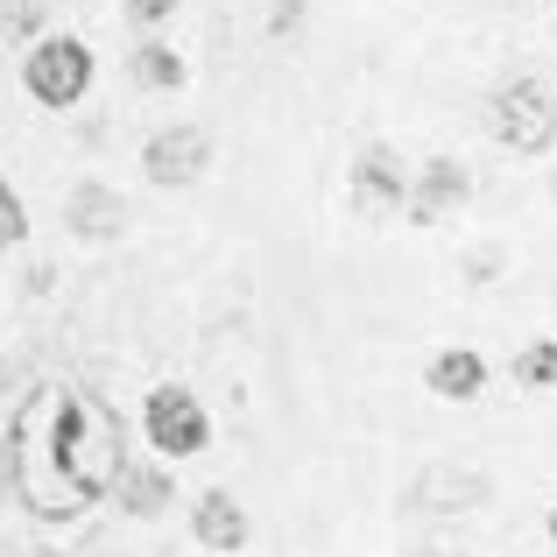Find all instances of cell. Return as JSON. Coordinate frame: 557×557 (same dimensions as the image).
<instances>
[{
  "label": "cell",
  "instance_id": "6da1fadb",
  "mask_svg": "<svg viewBox=\"0 0 557 557\" xmlns=\"http://www.w3.org/2000/svg\"><path fill=\"white\" fill-rule=\"evenodd\" d=\"M121 445H127L121 417L92 388L42 381V388L22 395V409L8 423V480L28 516L71 522L113 494V473L127 466Z\"/></svg>",
  "mask_w": 557,
  "mask_h": 557
},
{
  "label": "cell",
  "instance_id": "7a4b0ae2",
  "mask_svg": "<svg viewBox=\"0 0 557 557\" xmlns=\"http://www.w3.org/2000/svg\"><path fill=\"white\" fill-rule=\"evenodd\" d=\"M487 135L502 141L508 156H544L557 141V92L544 78H508L502 92L487 99Z\"/></svg>",
  "mask_w": 557,
  "mask_h": 557
},
{
  "label": "cell",
  "instance_id": "3957f363",
  "mask_svg": "<svg viewBox=\"0 0 557 557\" xmlns=\"http://www.w3.org/2000/svg\"><path fill=\"white\" fill-rule=\"evenodd\" d=\"M22 85L36 107H78L85 92H92V50H85L78 36H42L36 50L22 57Z\"/></svg>",
  "mask_w": 557,
  "mask_h": 557
},
{
  "label": "cell",
  "instance_id": "277c9868",
  "mask_svg": "<svg viewBox=\"0 0 557 557\" xmlns=\"http://www.w3.org/2000/svg\"><path fill=\"white\" fill-rule=\"evenodd\" d=\"M141 431H149V445L163 451V459H198L205 445H212V417H205V403L177 381H163V388H149V403H141Z\"/></svg>",
  "mask_w": 557,
  "mask_h": 557
},
{
  "label": "cell",
  "instance_id": "5b68a950",
  "mask_svg": "<svg viewBox=\"0 0 557 557\" xmlns=\"http://www.w3.org/2000/svg\"><path fill=\"white\" fill-rule=\"evenodd\" d=\"M346 205H354L360 219H403L409 163L388 149V141H368V149L354 156V170H346Z\"/></svg>",
  "mask_w": 557,
  "mask_h": 557
},
{
  "label": "cell",
  "instance_id": "8992f818",
  "mask_svg": "<svg viewBox=\"0 0 557 557\" xmlns=\"http://www.w3.org/2000/svg\"><path fill=\"white\" fill-rule=\"evenodd\" d=\"M205 163H212V135H205V127H163V135H149V149H141V170L163 190L198 184Z\"/></svg>",
  "mask_w": 557,
  "mask_h": 557
},
{
  "label": "cell",
  "instance_id": "52a82bcc",
  "mask_svg": "<svg viewBox=\"0 0 557 557\" xmlns=\"http://www.w3.org/2000/svg\"><path fill=\"white\" fill-rule=\"evenodd\" d=\"M473 198V177H466V163H451V156H423L417 170H409V226H437V219L451 212V205Z\"/></svg>",
  "mask_w": 557,
  "mask_h": 557
},
{
  "label": "cell",
  "instance_id": "ba28073f",
  "mask_svg": "<svg viewBox=\"0 0 557 557\" xmlns=\"http://www.w3.org/2000/svg\"><path fill=\"white\" fill-rule=\"evenodd\" d=\"M190 530H198V544H205V550L233 557V550L247 544V508L233 502L226 487H205L198 502H190Z\"/></svg>",
  "mask_w": 557,
  "mask_h": 557
},
{
  "label": "cell",
  "instance_id": "9c48e42d",
  "mask_svg": "<svg viewBox=\"0 0 557 557\" xmlns=\"http://www.w3.org/2000/svg\"><path fill=\"white\" fill-rule=\"evenodd\" d=\"M423 388H431L437 403H473V395L487 388V360H480L473 346H445V354H431V368H423Z\"/></svg>",
  "mask_w": 557,
  "mask_h": 557
},
{
  "label": "cell",
  "instance_id": "30bf717a",
  "mask_svg": "<svg viewBox=\"0 0 557 557\" xmlns=\"http://www.w3.org/2000/svg\"><path fill=\"white\" fill-rule=\"evenodd\" d=\"M64 219H71V233H78V240H113V233H121V219H127V205L113 198L107 184H85V190H71Z\"/></svg>",
  "mask_w": 557,
  "mask_h": 557
},
{
  "label": "cell",
  "instance_id": "8fae6325",
  "mask_svg": "<svg viewBox=\"0 0 557 557\" xmlns=\"http://www.w3.org/2000/svg\"><path fill=\"white\" fill-rule=\"evenodd\" d=\"M135 78L149 85V92H184L190 64H184L177 50H170V42H141V50H135Z\"/></svg>",
  "mask_w": 557,
  "mask_h": 557
},
{
  "label": "cell",
  "instance_id": "7c38bea8",
  "mask_svg": "<svg viewBox=\"0 0 557 557\" xmlns=\"http://www.w3.org/2000/svg\"><path fill=\"white\" fill-rule=\"evenodd\" d=\"M508 374H516V388H530V395H557V339H530L516 360H508Z\"/></svg>",
  "mask_w": 557,
  "mask_h": 557
},
{
  "label": "cell",
  "instance_id": "4fadbf2b",
  "mask_svg": "<svg viewBox=\"0 0 557 557\" xmlns=\"http://www.w3.org/2000/svg\"><path fill=\"white\" fill-rule=\"evenodd\" d=\"M113 487H121V508H127V516H163V502H170V480L163 473H141V466H121V473H113Z\"/></svg>",
  "mask_w": 557,
  "mask_h": 557
},
{
  "label": "cell",
  "instance_id": "5bb4252c",
  "mask_svg": "<svg viewBox=\"0 0 557 557\" xmlns=\"http://www.w3.org/2000/svg\"><path fill=\"white\" fill-rule=\"evenodd\" d=\"M22 240H28V205H22V190L0 177V247H22Z\"/></svg>",
  "mask_w": 557,
  "mask_h": 557
},
{
  "label": "cell",
  "instance_id": "9a60e30c",
  "mask_svg": "<svg viewBox=\"0 0 557 557\" xmlns=\"http://www.w3.org/2000/svg\"><path fill=\"white\" fill-rule=\"evenodd\" d=\"M177 14V0H127V22L135 28H156V22H170Z\"/></svg>",
  "mask_w": 557,
  "mask_h": 557
},
{
  "label": "cell",
  "instance_id": "2e32d148",
  "mask_svg": "<svg viewBox=\"0 0 557 557\" xmlns=\"http://www.w3.org/2000/svg\"><path fill=\"white\" fill-rule=\"evenodd\" d=\"M544 530H550V544H557V502H550V516H544Z\"/></svg>",
  "mask_w": 557,
  "mask_h": 557
}]
</instances>
